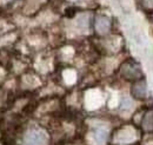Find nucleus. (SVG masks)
<instances>
[{
	"instance_id": "nucleus-1",
	"label": "nucleus",
	"mask_w": 153,
	"mask_h": 145,
	"mask_svg": "<svg viewBox=\"0 0 153 145\" xmlns=\"http://www.w3.org/2000/svg\"><path fill=\"white\" fill-rule=\"evenodd\" d=\"M46 136L41 132V131H30L26 136H25V145H45L46 144Z\"/></svg>"
},
{
	"instance_id": "nucleus-2",
	"label": "nucleus",
	"mask_w": 153,
	"mask_h": 145,
	"mask_svg": "<svg viewBox=\"0 0 153 145\" xmlns=\"http://www.w3.org/2000/svg\"><path fill=\"white\" fill-rule=\"evenodd\" d=\"M123 74L126 77V78H130V79H137L139 78V74H140V70L139 67L137 66V64H126L124 65L123 67Z\"/></svg>"
},
{
	"instance_id": "nucleus-3",
	"label": "nucleus",
	"mask_w": 153,
	"mask_h": 145,
	"mask_svg": "<svg viewBox=\"0 0 153 145\" xmlns=\"http://www.w3.org/2000/svg\"><path fill=\"white\" fill-rule=\"evenodd\" d=\"M132 92H133L134 96H135L137 98H139V99L145 98V97H146V84H145V81H144V80L138 81L133 86Z\"/></svg>"
},
{
	"instance_id": "nucleus-4",
	"label": "nucleus",
	"mask_w": 153,
	"mask_h": 145,
	"mask_svg": "<svg viewBox=\"0 0 153 145\" xmlns=\"http://www.w3.org/2000/svg\"><path fill=\"white\" fill-rule=\"evenodd\" d=\"M106 132L104 131V130H97L96 132H94V138H96L97 142H99V143H102L105 139H106Z\"/></svg>"
},
{
	"instance_id": "nucleus-5",
	"label": "nucleus",
	"mask_w": 153,
	"mask_h": 145,
	"mask_svg": "<svg viewBox=\"0 0 153 145\" xmlns=\"http://www.w3.org/2000/svg\"><path fill=\"white\" fill-rule=\"evenodd\" d=\"M97 26L99 27V30H106L108 26V21L106 18H99L97 21Z\"/></svg>"
}]
</instances>
